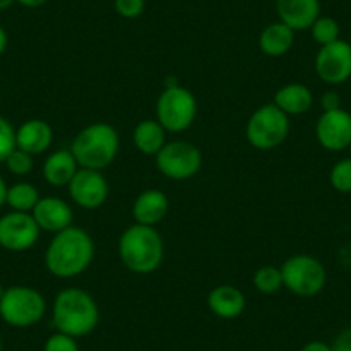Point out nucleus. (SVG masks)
<instances>
[{
  "label": "nucleus",
  "instance_id": "24",
  "mask_svg": "<svg viewBox=\"0 0 351 351\" xmlns=\"http://www.w3.org/2000/svg\"><path fill=\"white\" fill-rule=\"evenodd\" d=\"M252 281L256 291L263 293V295H274L279 289L285 288L281 267H274V265H263V267L256 269Z\"/></svg>",
  "mask_w": 351,
  "mask_h": 351
},
{
  "label": "nucleus",
  "instance_id": "6",
  "mask_svg": "<svg viewBox=\"0 0 351 351\" xmlns=\"http://www.w3.org/2000/svg\"><path fill=\"white\" fill-rule=\"evenodd\" d=\"M47 313V300L32 286H11L0 300V319L16 329L36 326Z\"/></svg>",
  "mask_w": 351,
  "mask_h": 351
},
{
  "label": "nucleus",
  "instance_id": "37",
  "mask_svg": "<svg viewBox=\"0 0 351 351\" xmlns=\"http://www.w3.org/2000/svg\"><path fill=\"white\" fill-rule=\"evenodd\" d=\"M12 4H16V0H0V11H5V9L11 8Z\"/></svg>",
  "mask_w": 351,
  "mask_h": 351
},
{
  "label": "nucleus",
  "instance_id": "31",
  "mask_svg": "<svg viewBox=\"0 0 351 351\" xmlns=\"http://www.w3.org/2000/svg\"><path fill=\"white\" fill-rule=\"evenodd\" d=\"M332 351H351V327L341 330L330 344Z\"/></svg>",
  "mask_w": 351,
  "mask_h": 351
},
{
  "label": "nucleus",
  "instance_id": "30",
  "mask_svg": "<svg viewBox=\"0 0 351 351\" xmlns=\"http://www.w3.org/2000/svg\"><path fill=\"white\" fill-rule=\"evenodd\" d=\"M114 9L124 19H134L143 14L145 0H114Z\"/></svg>",
  "mask_w": 351,
  "mask_h": 351
},
{
  "label": "nucleus",
  "instance_id": "27",
  "mask_svg": "<svg viewBox=\"0 0 351 351\" xmlns=\"http://www.w3.org/2000/svg\"><path fill=\"white\" fill-rule=\"evenodd\" d=\"M5 167L11 174L14 176H28L29 172L35 167V162H33V155L28 154L25 150H19V148H14V150L9 154V157L5 158Z\"/></svg>",
  "mask_w": 351,
  "mask_h": 351
},
{
  "label": "nucleus",
  "instance_id": "18",
  "mask_svg": "<svg viewBox=\"0 0 351 351\" xmlns=\"http://www.w3.org/2000/svg\"><path fill=\"white\" fill-rule=\"evenodd\" d=\"M169 212V198L160 190L141 191L133 204V219L136 224L152 226L155 228L165 219Z\"/></svg>",
  "mask_w": 351,
  "mask_h": 351
},
{
  "label": "nucleus",
  "instance_id": "11",
  "mask_svg": "<svg viewBox=\"0 0 351 351\" xmlns=\"http://www.w3.org/2000/svg\"><path fill=\"white\" fill-rule=\"evenodd\" d=\"M315 73L330 86H339L351 77V43L336 40L329 45L320 47L315 56Z\"/></svg>",
  "mask_w": 351,
  "mask_h": 351
},
{
  "label": "nucleus",
  "instance_id": "13",
  "mask_svg": "<svg viewBox=\"0 0 351 351\" xmlns=\"http://www.w3.org/2000/svg\"><path fill=\"white\" fill-rule=\"evenodd\" d=\"M317 141L329 152H344L351 147V114L341 109L322 110L315 124Z\"/></svg>",
  "mask_w": 351,
  "mask_h": 351
},
{
  "label": "nucleus",
  "instance_id": "20",
  "mask_svg": "<svg viewBox=\"0 0 351 351\" xmlns=\"http://www.w3.org/2000/svg\"><path fill=\"white\" fill-rule=\"evenodd\" d=\"M272 104L279 107L286 116H302L312 109L313 93L306 84L289 83L279 88Z\"/></svg>",
  "mask_w": 351,
  "mask_h": 351
},
{
  "label": "nucleus",
  "instance_id": "29",
  "mask_svg": "<svg viewBox=\"0 0 351 351\" xmlns=\"http://www.w3.org/2000/svg\"><path fill=\"white\" fill-rule=\"evenodd\" d=\"M43 351H81V350L76 337L67 336V334L56 330V332L50 334V336L47 337L45 344H43Z\"/></svg>",
  "mask_w": 351,
  "mask_h": 351
},
{
  "label": "nucleus",
  "instance_id": "5",
  "mask_svg": "<svg viewBox=\"0 0 351 351\" xmlns=\"http://www.w3.org/2000/svg\"><path fill=\"white\" fill-rule=\"evenodd\" d=\"M198 114V102L188 88L178 81L165 84L155 104V119L167 133H183L193 126Z\"/></svg>",
  "mask_w": 351,
  "mask_h": 351
},
{
  "label": "nucleus",
  "instance_id": "9",
  "mask_svg": "<svg viewBox=\"0 0 351 351\" xmlns=\"http://www.w3.org/2000/svg\"><path fill=\"white\" fill-rule=\"evenodd\" d=\"M155 165L158 172L172 181H188L200 172L204 165V155L200 148L190 141H167L155 155Z\"/></svg>",
  "mask_w": 351,
  "mask_h": 351
},
{
  "label": "nucleus",
  "instance_id": "16",
  "mask_svg": "<svg viewBox=\"0 0 351 351\" xmlns=\"http://www.w3.org/2000/svg\"><path fill=\"white\" fill-rule=\"evenodd\" d=\"M53 130L47 121L28 119L16 130V148L28 154L42 155L52 147Z\"/></svg>",
  "mask_w": 351,
  "mask_h": 351
},
{
  "label": "nucleus",
  "instance_id": "2",
  "mask_svg": "<svg viewBox=\"0 0 351 351\" xmlns=\"http://www.w3.org/2000/svg\"><path fill=\"white\" fill-rule=\"evenodd\" d=\"M100 322V308L95 298L80 288H66L52 305V324L59 332L76 339L88 336Z\"/></svg>",
  "mask_w": 351,
  "mask_h": 351
},
{
  "label": "nucleus",
  "instance_id": "35",
  "mask_svg": "<svg viewBox=\"0 0 351 351\" xmlns=\"http://www.w3.org/2000/svg\"><path fill=\"white\" fill-rule=\"evenodd\" d=\"M8 183H5V180L2 178V174H0V208L4 207L5 205V197H8Z\"/></svg>",
  "mask_w": 351,
  "mask_h": 351
},
{
  "label": "nucleus",
  "instance_id": "21",
  "mask_svg": "<svg viewBox=\"0 0 351 351\" xmlns=\"http://www.w3.org/2000/svg\"><path fill=\"white\" fill-rule=\"evenodd\" d=\"M295 43V32L285 23H271L262 29L258 36V47L263 53L272 59L286 56Z\"/></svg>",
  "mask_w": 351,
  "mask_h": 351
},
{
  "label": "nucleus",
  "instance_id": "23",
  "mask_svg": "<svg viewBox=\"0 0 351 351\" xmlns=\"http://www.w3.org/2000/svg\"><path fill=\"white\" fill-rule=\"evenodd\" d=\"M38 188L32 183H26V181H19V183L11 184L8 188V197H5V205L11 207V210L14 212H28L32 214L35 205L40 200Z\"/></svg>",
  "mask_w": 351,
  "mask_h": 351
},
{
  "label": "nucleus",
  "instance_id": "39",
  "mask_svg": "<svg viewBox=\"0 0 351 351\" xmlns=\"http://www.w3.org/2000/svg\"><path fill=\"white\" fill-rule=\"evenodd\" d=\"M0 351H4V346H2V339H0Z\"/></svg>",
  "mask_w": 351,
  "mask_h": 351
},
{
  "label": "nucleus",
  "instance_id": "26",
  "mask_svg": "<svg viewBox=\"0 0 351 351\" xmlns=\"http://www.w3.org/2000/svg\"><path fill=\"white\" fill-rule=\"evenodd\" d=\"M330 186L337 193L350 195L351 193V157L341 158L332 165L329 172Z\"/></svg>",
  "mask_w": 351,
  "mask_h": 351
},
{
  "label": "nucleus",
  "instance_id": "12",
  "mask_svg": "<svg viewBox=\"0 0 351 351\" xmlns=\"http://www.w3.org/2000/svg\"><path fill=\"white\" fill-rule=\"evenodd\" d=\"M69 197L77 207L84 210H97L109 198V181L102 171L80 167L67 184Z\"/></svg>",
  "mask_w": 351,
  "mask_h": 351
},
{
  "label": "nucleus",
  "instance_id": "25",
  "mask_svg": "<svg viewBox=\"0 0 351 351\" xmlns=\"http://www.w3.org/2000/svg\"><path fill=\"white\" fill-rule=\"evenodd\" d=\"M310 33H312V38L315 40L320 47H324L339 40L341 28L339 23L334 18H329V16H319L317 21L312 25V28H310Z\"/></svg>",
  "mask_w": 351,
  "mask_h": 351
},
{
  "label": "nucleus",
  "instance_id": "34",
  "mask_svg": "<svg viewBox=\"0 0 351 351\" xmlns=\"http://www.w3.org/2000/svg\"><path fill=\"white\" fill-rule=\"evenodd\" d=\"M19 5H23V8H28V9H36V8H42V5H45L49 0H16Z\"/></svg>",
  "mask_w": 351,
  "mask_h": 351
},
{
  "label": "nucleus",
  "instance_id": "38",
  "mask_svg": "<svg viewBox=\"0 0 351 351\" xmlns=\"http://www.w3.org/2000/svg\"><path fill=\"white\" fill-rule=\"evenodd\" d=\"M2 295H4V288H2V285H0V300H2Z\"/></svg>",
  "mask_w": 351,
  "mask_h": 351
},
{
  "label": "nucleus",
  "instance_id": "1",
  "mask_svg": "<svg viewBox=\"0 0 351 351\" xmlns=\"http://www.w3.org/2000/svg\"><path fill=\"white\" fill-rule=\"evenodd\" d=\"M95 258V241L83 228H71L52 236L45 250V267L53 278L74 279L88 271Z\"/></svg>",
  "mask_w": 351,
  "mask_h": 351
},
{
  "label": "nucleus",
  "instance_id": "3",
  "mask_svg": "<svg viewBox=\"0 0 351 351\" xmlns=\"http://www.w3.org/2000/svg\"><path fill=\"white\" fill-rule=\"evenodd\" d=\"M119 258L134 274H154L164 262V239L152 226L136 224L126 228L117 243Z\"/></svg>",
  "mask_w": 351,
  "mask_h": 351
},
{
  "label": "nucleus",
  "instance_id": "33",
  "mask_svg": "<svg viewBox=\"0 0 351 351\" xmlns=\"http://www.w3.org/2000/svg\"><path fill=\"white\" fill-rule=\"evenodd\" d=\"M300 351H332V348L324 341H308L306 344H303Z\"/></svg>",
  "mask_w": 351,
  "mask_h": 351
},
{
  "label": "nucleus",
  "instance_id": "14",
  "mask_svg": "<svg viewBox=\"0 0 351 351\" xmlns=\"http://www.w3.org/2000/svg\"><path fill=\"white\" fill-rule=\"evenodd\" d=\"M40 231L57 234L73 226V208L59 197H42L32 212Z\"/></svg>",
  "mask_w": 351,
  "mask_h": 351
},
{
  "label": "nucleus",
  "instance_id": "19",
  "mask_svg": "<svg viewBox=\"0 0 351 351\" xmlns=\"http://www.w3.org/2000/svg\"><path fill=\"white\" fill-rule=\"evenodd\" d=\"M80 165H77L76 158H74L73 152L66 150H56L45 158L42 167L43 180L50 184V186H67L74 174L77 172Z\"/></svg>",
  "mask_w": 351,
  "mask_h": 351
},
{
  "label": "nucleus",
  "instance_id": "10",
  "mask_svg": "<svg viewBox=\"0 0 351 351\" xmlns=\"http://www.w3.org/2000/svg\"><path fill=\"white\" fill-rule=\"evenodd\" d=\"M40 228L28 212H8L0 217V246L8 252H28L40 238Z\"/></svg>",
  "mask_w": 351,
  "mask_h": 351
},
{
  "label": "nucleus",
  "instance_id": "28",
  "mask_svg": "<svg viewBox=\"0 0 351 351\" xmlns=\"http://www.w3.org/2000/svg\"><path fill=\"white\" fill-rule=\"evenodd\" d=\"M16 148V128L5 117L0 116V164H4Z\"/></svg>",
  "mask_w": 351,
  "mask_h": 351
},
{
  "label": "nucleus",
  "instance_id": "32",
  "mask_svg": "<svg viewBox=\"0 0 351 351\" xmlns=\"http://www.w3.org/2000/svg\"><path fill=\"white\" fill-rule=\"evenodd\" d=\"M341 104H343V100H341L339 93L334 92V90H329V92H326L322 95V99H320V106H322V110L341 109Z\"/></svg>",
  "mask_w": 351,
  "mask_h": 351
},
{
  "label": "nucleus",
  "instance_id": "17",
  "mask_svg": "<svg viewBox=\"0 0 351 351\" xmlns=\"http://www.w3.org/2000/svg\"><path fill=\"white\" fill-rule=\"evenodd\" d=\"M207 305L215 317L224 320L238 319L246 308L245 293L231 285L215 286L207 296Z\"/></svg>",
  "mask_w": 351,
  "mask_h": 351
},
{
  "label": "nucleus",
  "instance_id": "15",
  "mask_svg": "<svg viewBox=\"0 0 351 351\" xmlns=\"http://www.w3.org/2000/svg\"><path fill=\"white\" fill-rule=\"evenodd\" d=\"M276 9L279 21L293 32L310 29L320 16L319 0H276Z\"/></svg>",
  "mask_w": 351,
  "mask_h": 351
},
{
  "label": "nucleus",
  "instance_id": "22",
  "mask_svg": "<svg viewBox=\"0 0 351 351\" xmlns=\"http://www.w3.org/2000/svg\"><path fill=\"white\" fill-rule=\"evenodd\" d=\"M167 131L157 119H143L136 124L133 131V143L143 155H155L167 143Z\"/></svg>",
  "mask_w": 351,
  "mask_h": 351
},
{
  "label": "nucleus",
  "instance_id": "4",
  "mask_svg": "<svg viewBox=\"0 0 351 351\" xmlns=\"http://www.w3.org/2000/svg\"><path fill=\"white\" fill-rule=\"evenodd\" d=\"M119 147L121 140L116 128L107 123H93L74 136L69 150L80 167L104 171L117 158Z\"/></svg>",
  "mask_w": 351,
  "mask_h": 351
},
{
  "label": "nucleus",
  "instance_id": "7",
  "mask_svg": "<svg viewBox=\"0 0 351 351\" xmlns=\"http://www.w3.org/2000/svg\"><path fill=\"white\" fill-rule=\"evenodd\" d=\"M245 134L248 143L256 150H274L288 138L289 116L274 104H265L250 116Z\"/></svg>",
  "mask_w": 351,
  "mask_h": 351
},
{
  "label": "nucleus",
  "instance_id": "36",
  "mask_svg": "<svg viewBox=\"0 0 351 351\" xmlns=\"http://www.w3.org/2000/svg\"><path fill=\"white\" fill-rule=\"evenodd\" d=\"M8 43H9L8 33H5V29L0 26V56L5 52V49H8Z\"/></svg>",
  "mask_w": 351,
  "mask_h": 351
},
{
  "label": "nucleus",
  "instance_id": "40",
  "mask_svg": "<svg viewBox=\"0 0 351 351\" xmlns=\"http://www.w3.org/2000/svg\"><path fill=\"white\" fill-rule=\"evenodd\" d=\"M350 152H351V147H350Z\"/></svg>",
  "mask_w": 351,
  "mask_h": 351
},
{
  "label": "nucleus",
  "instance_id": "8",
  "mask_svg": "<svg viewBox=\"0 0 351 351\" xmlns=\"http://www.w3.org/2000/svg\"><path fill=\"white\" fill-rule=\"evenodd\" d=\"M281 274L285 288L293 295L310 298L326 288L327 271L317 256L298 253L286 260L281 265Z\"/></svg>",
  "mask_w": 351,
  "mask_h": 351
}]
</instances>
